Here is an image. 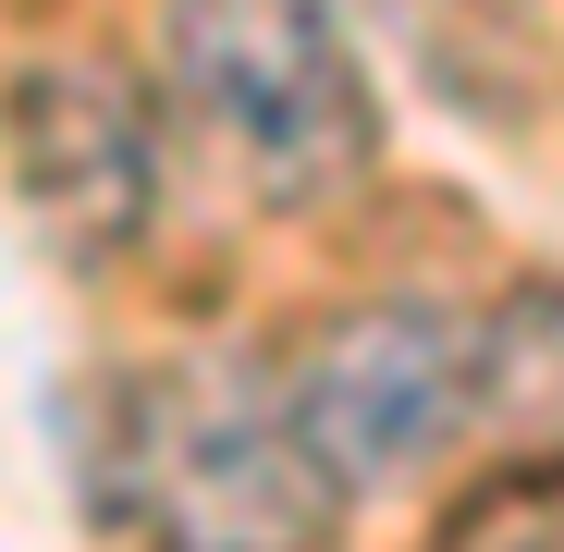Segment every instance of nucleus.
Here are the masks:
<instances>
[{
    "label": "nucleus",
    "mask_w": 564,
    "mask_h": 552,
    "mask_svg": "<svg viewBox=\"0 0 564 552\" xmlns=\"http://www.w3.org/2000/svg\"><path fill=\"white\" fill-rule=\"evenodd\" d=\"M160 74L258 209H319L381 160V99L332 0H172Z\"/></svg>",
    "instance_id": "nucleus-1"
},
{
    "label": "nucleus",
    "mask_w": 564,
    "mask_h": 552,
    "mask_svg": "<svg viewBox=\"0 0 564 552\" xmlns=\"http://www.w3.org/2000/svg\"><path fill=\"white\" fill-rule=\"evenodd\" d=\"M111 491L160 552H332L344 528V479L307 454L282 381L258 393L209 356L123 381Z\"/></svg>",
    "instance_id": "nucleus-2"
},
{
    "label": "nucleus",
    "mask_w": 564,
    "mask_h": 552,
    "mask_svg": "<svg viewBox=\"0 0 564 552\" xmlns=\"http://www.w3.org/2000/svg\"><path fill=\"white\" fill-rule=\"evenodd\" d=\"M282 405L344 491L417 479L430 454L466 442V418H491V332L454 307H417V295L332 307L282 368Z\"/></svg>",
    "instance_id": "nucleus-3"
},
{
    "label": "nucleus",
    "mask_w": 564,
    "mask_h": 552,
    "mask_svg": "<svg viewBox=\"0 0 564 552\" xmlns=\"http://www.w3.org/2000/svg\"><path fill=\"white\" fill-rule=\"evenodd\" d=\"M13 184H25V221L74 258L99 270L111 246L148 234V99L111 74V62H25L13 86Z\"/></svg>",
    "instance_id": "nucleus-4"
},
{
    "label": "nucleus",
    "mask_w": 564,
    "mask_h": 552,
    "mask_svg": "<svg viewBox=\"0 0 564 552\" xmlns=\"http://www.w3.org/2000/svg\"><path fill=\"white\" fill-rule=\"evenodd\" d=\"M479 332H491V418L528 430V454H564V283H528Z\"/></svg>",
    "instance_id": "nucleus-5"
},
{
    "label": "nucleus",
    "mask_w": 564,
    "mask_h": 552,
    "mask_svg": "<svg viewBox=\"0 0 564 552\" xmlns=\"http://www.w3.org/2000/svg\"><path fill=\"white\" fill-rule=\"evenodd\" d=\"M430 552H564V454H516V467H479V479L442 504Z\"/></svg>",
    "instance_id": "nucleus-6"
}]
</instances>
